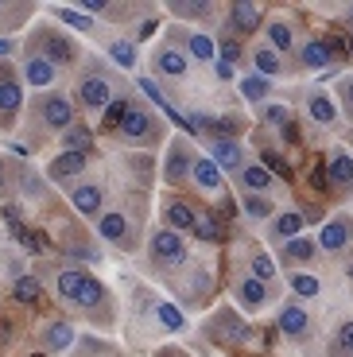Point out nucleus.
<instances>
[{"instance_id": "obj_21", "label": "nucleus", "mask_w": 353, "mask_h": 357, "mask_svg": "<svg viewBox=\"0 0 353 357\" xmlns=\"http://www.w3.org/2000/svg\"><path fill=\"white\" fill-rule=\"evenodd\" d=\"M256 24H260V8H256V4H248V0L230 4V31L248 36V31H256Z\"/></svg>"}, {"instance_id": "obj_14", "label": "nucleus", "mask_w": 353, "mask_h": 357, "mask_svg": "<svg viewBox=\"0 0 353 357\" xmlns=\"http://www.w3.org/2000/svg\"><path fill=\"white\" fill-rule=\"evenodd\" d=\"M20 105H24V86L12 74H0V121L8 125L12 116L20 113Z\"/></svg>"}, {"instance_id": "obj_17", "label": "nucleus", "mask_w": 353, "mask_h": 357, "mask_svg": "<svg viewBox=\"0 0 353 357\" xmlns=\"http://www.w3.org/2000/svg\"><path fill=\"white\" fill-rule=\"evenodd\" d=\"M163 218H167V229H175V233L186 237V233L195 229V222H198V210H190L183 198H171V202L163 206Z\"/></svg>"}, {"instance_id": "obj_30", "label": "nucleus", "mask_w": 353, "mask_h": 357, "mask_svg": "<svg viewBox=\"0 0 353 357\" xmlns=\"http://www.w3.org/2000/svg\"><path fill=\"white\" fill-rule=\"evenodd\" d=\"M299 229H303V214H295V210H287V214H280V218H272V225H268V233H272L276 241H292V237H299Z\"/></svg>"}, {"instance_id": "obj_55", "label": "nucleus", "mask_w": 353, "mask_h": 357, "mask_svg": "<svg viewBox=\"0 0 353 357\" xmlns=\"http://www.w3.org/2000/svg\"><path fill=\"white\" fill-rule=\"evenodd\" d=\"M0 31H4V8H0Z\"/></svg>"}, {"instance_id": "obj_27", "label": "nucleus", "mask_w": 353, "mask_h": 357, "mask_svg": "<svg viewBox=\"0 0 353 357\" xmlns=\"http://www.w3.org/2000/svg\"><path fill=\"white\" fill-rule=\"evenodd\" d=\"M136 86L144 89V98H148L151 105H156V109H163V113H167V121H175V125H186V128H190V121H186L183 113H175V109H171V101L163 98V89H159V86H156V82H151V78H140V82H136Z\"/></svg>"}, {"instance_id": "obj_48", "label": "nucleus", "mask_w": 353, "mask_h": 357, "mask_svg": "<svg viewBox=\"0 0 353 357\" xmlns=\"http://www.w3.org/2000/svg\"><path fill=\"white\" fill-rule=\"evenodd\" d=\"M124 109H128V98H121V93H117L113 101H109V109H105V125H121V116H124Z\"/></svg>"}, {"instance_id": "obj_45", "label": "nucleus", "mask_w": 353, "mask_h": 357, "mask_svg": "<svg viewBox=\"0 0 353 357\" xmlns=\"http://www.w3.org/2000/svg\"><path fill=\"white\" fill-rule=\"evenodd\" d=\"M16 299L20 303H36L39 299V280L36 276H20L16 280Z\"/></svg>"}, {"instance_id": "obj_47", "label": "nucleus", "mask_w": 353, "mask_h": 357, "mask_svg": "<svg viewBox=\"0 0 353 357\" xmlns=\"http://www.w3.org/2000/svg\"><path fill=\"white\" fill-rule=\"evenodd\" d=\"M218 54H221V63L225 66H233L241 59V43L237 39H218Z\"/></svg>"}, {"instance_id": "obj_28", "label": "nucleus", "mask_w": 353, "mask_h": 357, "mask_svg": "<svg viewBox=\"0 0 353 357\" xmlns=\"http://www.w3.org/2000/svg\"><path fill=\"white\" fill-rule=\"evenodd\" d=\"M213 334H218V338L225 334V342H248V338H253V331H248L233 311H225L221 319H213Z\"/></svg>"}, {"instance_id": "obj_19", "label": "nucleus", "mask_w": 353, "mask_h": 357, "mask_svg": "<svg viewBox=\"0 0 353 357\" xmlns=\"http://www.w3.org/2000/svg\"><path fill=\"white\" fill-rule=\"evenodd\" d=\"M353 183V155L345 148H334L326 163V187H350Z\"/></svg>"}, {"instance_id": "obj_56", "label": "nucleus", "mask_w": 353, "mask_h": 357, "mask_svg": "<svg viewBox=\"0 0 353 357\" xmlns=\"http://www.w3.org/2000/svg\"><path fill=\"white\" fill-rule=\"evenodd\" d=\"M350 54H353V36H350Z\"/></svg>"}, {"instance_id": "obj_51", "label": "nucleus", "mask_w": 353, "mask_h": 357, "mask_svg": "<svg viewBox=\"0 0 353 357\" xmlns=\"http://www.w3.org/2000/svg\"><path fill=\"white\" fill-rule=\"evenodd\" d=\"M338 89H342V101L353 109V74H350V78H342V86H338Z\"/></svg>"}, {"instance_id": "obj_18", "label": "nucleus", "mask_w": 353, "mask_h": 357, "mask_svg": "<svg viewBox=\"0 0 353 357\" xmlns=\"http://www.w3.org/2000/svg\"><path fill=\"white\" fill-rule=\"evenodd\" d=\"M190 178H195V187L206 190V195H221V187H225V175H221L218 167H213L210 160H195V167H190Z\"/></svg>"}, {"instance_id": "obj_53", "label": "nucleus", "mask_w": 353, "mask_h": 357, "mask_svg": "<svg viewBox=\"0 0 353 357\" xmlns=\"http://www.w3.org/2000/svg\"><path fill=\"white\" fill-rule=\"evenodd\" d=\"M218 66V78H233V66H225V63H213Z\"/></svg>"}, {"instance_id": "obj_1", "label": "nucleus", "mask_w": 353, "mask_h": 357, "mask_svg": "<svg viewBox=\"0 0 353 357\" xmlns=\"http://www.w3.org/2000/svg\"><path fill=\"white\" fill-rule=\"evenodd\" d=\"M31 54H39V59H47L51 66H70L74 59H78V47H74V39H66L59 31V27H39L36 36H31Z\"/></svg>"}, {"instance_id": "obj_16", "label": "nucleus", "mask_w": 353, "mask_h": 357, "mask_svg": "<svg viewBox=\"0 0 353 357\" xmlns=\"http://www.w3.org/2000/svg\"><path fill=\"white\" fill-rule=\"evenodd\" d=\"M303 66L307 70H326L330 63H334V54H338V47L330 43V39H310V43H303Z\"/></svg>"}, {"instance_id": "obj_43", "label": "nucleus", "mask_w": 353, "mask_h": 357, "mask_svg": "<svg viewBox=\"0 0 353 357\" xmlns=\"http://www.w3.org/2000/svg\"><path fill=\"white\" fill-rule=\"evenodd\" d=\"M248 276H253V280H260V284L276 280V264H272V257H264V252H256V257H253V264H248Z\"/></svg>"}, {"instance_id": "obj_31", "label": "nucleus", "mask_w": 353, "mask_h": 357, "mask_svg": "<svg viewBox=\"0 0 353 357\" xmlns=\"http://www.w3.org/2000/svg\"><path fill=\"white\" fill-rule=\"evenodd\" d=\"M105 51H109V59H113V66H121V70H133L136 59H140V54H136V43H133V39H113Z\"/></svg>"}, {"instance_id": "obj_33", "label": "nucleus", "mask_w": 353, "mask_h": 357, "mask_svg": "<svg viewBox=\"0 0 353 357\" xmlns=\"http://www.w3.org/2000/svg\"><path fill=\"white\" fill-rule=\"evenodd\" d=\"M315 252H318V245L310 241V237H292V241L283 245V257L287 260H295V264H307V260H315Z\"/></svg>"}, {"instance_id": "obj_44", "label": "nucleus", "mask_w": 353, "mask_h": 357, "mask_svg": "<svg viewBox=\"0 0 353 357\" xmlns=\"http://www.w3.org/2000/svg\"><path fill=\"white\" fill-rule=\"evenodd\" d=\"M195 233L202 237V241H218V237H221V222H218V214H198Z\"/></svg>"}, {"instance_id": "obj_41", "label": "nucleus", "mask_w": 353, "mask_h": 357, "mask_svg": "<svg viewBox=\"0 0 353 357\" xmlns=\"http://www.w3.org/2000/svg\"><path fill=\"white\" fill-rule=\"evenodd\" d=\"M264 121H268V125H276V128H283V136H287V140H295V132H292V113H287V105H268V109H264Z\"/></svg>"}, {"instance_id": "obj_54", "label": "nucleus", "mask_w": 353, "mask_h": 357, "mask_svg": "<svg viewBox=\"0 0 353 357\" xmlns=\"http://www.w3.org/2000/svg\"><path fill=\"white\" fill-rule=\"evenodd\" d=\"M0 187H4V163H0Z\"/></svg>"}, {"instance_id": "obj_35", "label": "nucleus", "mask_w": 353, "mask_h": 357, "mask_svg": "<svg viewBox=\"0 0 353 357\" xmlns=\"http://www.w3.org/2000/svg\"><path fill=\"white\" fill-rule=\"evenodd\" d=\"M237 89H241V98H245V101H253V105H256V101H264V98H268V89H272V82H268V78H260V74H248V78H241V82H237Z\"/></svg>"}, {"instance_id": "obj_9", "label": "nucleus", "mask_w": 353, "mask_h": 357, "mask_svg": "<svg viewBox=\"0 0 353 357\" xmlns=\"http://www.w3.org/2000/svg\"><path fill=\"white\" fill-rule=\"evenodd\" d=\"M206 160H210L221 175H225V171H241L245 167V148H241L233 136H221V140L210 144V155H206Z\"/></svg>"}, {"instance_id": "obj_58", "label": "nucleus", "mask_w": 353, "mask_h": 357, "mask_svg": "<svg viewBox=\"0 0 353 357\" xmlns=\"http://www.w3.org/2000/svg\"><path fill=\"white\" fill-rule=\"evenodd\" d=\"M350 16H353V8H350Z\"/></svg>"}, {"instance_id": "obj_8", "label": "nucleus", "mask_w": 353, "mask_h": 357, "mask_svg": "<svg viewBox=\"0 0 353 357\" xmlns=\"http://www.w3.org/2000/svg\"><path fill=\"white\" fill-rule=\"evenodd\" d=\"M20 74H24V86H31V89H51L59 82V66H51L47 59H39L31 51L20 59Z\"/></svg>"}, {"instance_id": "obj_49", "label": "nucleus", "mask_w": 353, "mask_h": 357, "mask_svg": "<svg viewBox=\"0 0 353 357\" xmlns=\"http://www.w3.org/2000/svg\"><path fill=\"white\" fill-rule=\"evenodd\" d=\"M156 31H159V20L156 16H144L140 24H136V39H140V43H144V39H151Z\"/></svg>"}, {"instance_id": "obj_40", "label": "nucleus", "mask_w": 353, "mask_h": 357, "mask_svg": "<svg viewBox=\"0 0 353 357\" xmlns=\"http://www.w3.org/2000/svg\"><path fill=\"white\" fill-rule=\"evenodd\" d=\"M156 314H159V322H163L167 331H183V326H186V314L179 311L175 303H167V299H159V303H156Z\"/></svg>"}, {"instance_id": "obj_52", "label": "nucleus", "mask_w": 353, "mask_h": 357, "mask_svg": "<svg viewBox=\"0 0 353 357\" xmlns=\"http://www.w3.org/2000/svg\"><path fill=\"white\" fill-rule=\"evenodd\" d=\"M12 51H16V43H12V39H0V59H8Z\"/></svg>"}, {"instance_id": "obj_59", "label": "nucleus", "mask_w": 353, "mask_h": 357, "mask_svg": "<svg viewBox=\"0 0 353 357\" xmlns=\"http://www.w3.org/2000/svg\"><path fill=\"white\" fill-rule=\"evenodd\" d=\"M350 272H353V268H350Z\"/></svg>"}, {"instance_id": "obj_24", "label": "nucleus", "mask_w": 353, "mask_h": 357, "mask_svg": "<svg viewBox=\"0 0 353 357\" xmlns=\"http://www.w3.org/2000/svg\"><path fill=\"white\" fill-rule=\"evenodd\" d=\"M264 36H268V51H276V54H287L295 47V27L287 20H272L264 27Z\"/></svg>"}, {"instance_id": "obj_22", "label": "nucleus", "mask_w": 353, "mask_h": 357, "mask_svg": "<svg viewBox=\"0 0 353 357\" xmlns=\"http://www.w3.org/2000/svg\"><path fill=\"white\" fill-rule=\"evenodd\" d=\"M82 280H86V272H78V268H62L59 276H54V291H59L62 303H74V307H78Z\"/></svg>"}, {"instance_id": "obj_39", "label": "nucleus", "mask_w": 353, "mask_h": 357, "mask_svg": "<svg viewBox=\"0 0 353 357\" xmlns=\"http://www.w3.org/2000/svg\"><path fill=\"white\" fill-rule=\"evenodd\" d=\"M167 12L171 16H179V20H206V16H213L218 12V4H167Z\"/></svg>"}, {"instance_id": "obj_5", "label": "nucleus", "mask_w": 353, "mask_h": 357, "mask_svg": "<svg viewBox=\"0 0 353 357\" xmlns=\"http://www.w3.org/2000/svg\"><path fill=\"white\" fill-rule=\"evenodd\" d=\"M39 121L51 132H66L74 125V101L62 98V93H43L39 98Z\"/></svg>"}, {"instance_id": "obj_2", "label": "nucleus", "mask_w": 353, "mask_h": 357, "mask_svg": "<svg viewBox=\"0 0 353 357\" xmlns=\"http://www.w3.org/2000/svg\"><path fill=\"white\" fill-rule=\"evenodd\" d=\"M113 98H117V86H113L109 74L89 70V74H82V78H78V105L86 109V113H105Z\"/></svg>"}, {"instance_id": "obj_38", "label": "nucleus", "mask_w": 353, "mask_h": 357, "mask_svg": "<svg viewBox=\"0 0 353 357\" xmlns=\"http://www.w3.org/2000/svg\"><path fill=\"white\" fill-rule=\"evenodd\" d=\"M105 299V287H101V280H93V276H86L82 280V295H78V307L82 311H93V307Z\"/></svg>"}, {"instance_id": "obj_10", "label": "nucleus", "mask_w": 353, "mask_h": 357, "mask_svg": "<svg viewBox=\"0 0 353 357\" xmlns=\"http://www.w3.org/2000/svg\"><path fill=\"white\" fill-rule=\"evenodd\" d=\"M70 206L78 210L82 218H101V206H105V190L98 187V183H78V187H70Z\"/></svg>"}, {"instance_id": "obj_32", "label": "nucleus", "mask_w": 353, "mask_h": 357, "mask_svg": "<svg viewBox=\"0 0 353 357\" xmlns=\"http://www.w3.org/2000/svg\"><path fill=\"white\" fill-rule=\"evenodd\" d=\"M89 140H93V128H86V125H78V121H74V125L62 132V152H82V155H86Z\"/></svg>"}, {"instance_id": "obj_57", "label": "nucleus", "mask_w": 353, "mask_h": 357, "mask_svg": "<svg viewBox=\"0 0 353 357\" xmlns=\"http://www.w3.org/2000/svg\"><path fill=\"white\" fill-rule=\"evenodd\" d=\"M163 357H179V354H163Z\"/></svg>"}, {"instance_id": "obj_6", "label": "nucleus", "mask_w": 353, "mask_h": 357, "mask_svg": "<svg viewBox=\"0 0 353 357\" xmlns=\"http://www.w3.org/2000/svg\"><path fill=\"white\" fill-rule=\"evenodd\" d=\"M98 237L117 249H133V225L124 218V210H101L98 218Z\"/></svg>"}, {"instance_id": "obj_37", "label": "nucleus", "mask_w": 353, "mask_h": 357, "mask_svg": "<svg viewBox=\"0 0 353 357\" xmlns=\"http://www.w3.org/2000/svg\"><path fill=\"white\" fill-rule=\"evenodd\" d=\"M287 287H292L299 299H315L318 291H322V284H318V276H310V272H292L287 276Z\"/></svg>"}, {"instance_id": "obj_29", "label": "nucleus", "mask_w": 353, "mask_h": 357, "mask_svg": "<svg viewBox=\"0 0 353 357\" xmlns=\"http://www.w3.org/2000/svg\"><path fill=\"white\" fill-rule=\"evenodd\" d=\"M43 346L51 349V354H62V349H70L74 346V326L70 322H51L43 334Z\"/></svg>"}, {"instance_id": "obj_3", "label": "nucleus", "mask_w": 353, "mask_h": 357, "mask_svg": "<svg viewBox=\"0 0 353 357\" xmlns=\"http://www.w3.org/2000/svg\"><path fill=\"white\" fill-rule=\"evenodd\" d=\"M156 132H159V116L151 113V109L128 101V109H124V116H121V125H117V136H121L124 144H148Z\"/></svg>"}, {"instance_id": "obj_7", "label": "nucleus", "mask_w": 353, "mask_h": 357, "mask_svg": "<svg viewBox=\"0 0 353 357\" xmlns=\"http://www.w3.org/2000/svg\"><path fill=\"white\" fill-rule=\"evenodd\" d=\"M190 167H195V152H190V144L175 140L167 148V160H163V183H167V187H179V183L190 175Z\"/></svg>"}, {"instance_id": "obj_42", "label": "nucleus", "mask_w": 353, "mask_h": 357, "mask_svg": "<svg viewBox=\"0 0 353 357\" xmlns=\"http://www.w3.org/2000/svg\"><path fill=\"white\" fill-rule=\"evenodd\" d=\"M241 206H245V214H248V218H256V222L272 218V202H268L264 195H245V198H241Z\"/></svg>"}, {"instance_id": "obj_4", "label": "nucleus", "mask_w": 353, "mask_h": 357, "mask_svg": "<svg viewBox=\"0 0 353 357\" xmlns=\"http://www.w3.org/2000/svg\"><path fill=\"white\" fill-rule=\"evenodd\" d=\"M148 252H151V260L156 264H183L186 257H190V245H186V237L183 233H175V229H156L148 237Z\"/></svg>"}, {"instance_id": "obj_15", "label": "nucleus", "mask_w": 353, "mask_h": 357, "mask_svg": "<svg viewBox=\"0 0 353 357\" xmlns=\"http://www.w3.org/2000/svg\"><path fill=\"white\" fill-rule=\"evenodd\" d=\"M86 163L89 160L82 152H59L51 163H47V175H51L54 183H62V178H78L82 171H86Z\"/></svg>"}, {"instance_id": "obj_12", "label": "nucleus", "mask_w": 353, "mask_h": 357, "mask_svg": "<svg viewBox=\"0 0 353 357\" xmlns=\"http://www.w3.org/2000/svg\"><path fill=\"white\" fill-rule=\"evenodd\" d=\"M276 326H280V334H287V338H303V334L310 331V314H307V307H299V303H280Z\"/></svg>"}, {"instance_id": "obj_20", "label": "nucleus", "mask_w": 353, "mask_h": 357, "mask_svg": "<svg viewBox=\"0 0 353 357\" xmlns=\"http://www.w3.org/2000/svg\"><path fill=\"white\" fill-rule=\"evenodd\" d=\"M183 51L190 63H218V43L210 36H202V31H190L183 39Z\"/></svg>"}, {"instance_id": "obj_36", "label": "nucleus", "mask_w": 353, "mask_h": 357, "mask_svg": "<svg viewBox=\"0 0 353 357\" xmlns=\"http://www.w3.org/2000/svg\"><path fill=\"white\" fill-rule=\"evenodd\" d=\"M51 12H54V20H62L66 27H74L78 36H89V31H98V24H93L89 16H82L78 8H51Z\"/></svg>"}, {"instance_id": "obj_34", "label": "nucleus", "mask_w": 353, "mask_h": 357, "mask_svg": "<svg viewBox=\"0 0 353 357\" xmlns=\"http://www.w3.org/2000/svg\"><path fill=\"white\" fill-rule=\"evenodd\" d=\"M253 66H256V74H260V78H276V74L283 70L280 54L268 51V47H256V51H253Z\"/></svg>"}, {"instance_id": "obj_46", "label": "nucleus", "mask_w": 353, "mask_h": 357, "mask_svg": "<svg viewBox=\"0 0 353 357\" xmlns=\"http://www.w3.org/2000/svg\"><path fill=\"white\" fill-rule=\"evenodd\" d=\"M353 354V319L342 322V331H338V346H334V357H350Z\"/></svg>"}, {"instance_id": "obj_13", "label": "nucleus", "mask_w": 353, "mask_h": 357, "mask_svg": "<svg viewBox=\"0 0 353 357\" xmlns=\"http://www.w3.org/2000/svg\"><path fill=\"white\" fill-rule=\"evenodd\" d=\"M233 295H237V303L245 307V311H260V307H268V284H260V280H253V276H245V280H237V287H233Z\"/></svg>"}, {"instance_id": "obj_23", "label": "nucleus", "mask_w": 353, "mask_h": 357, "mask_svg": "<svg viewBox=\"0 0 353 357\" xmlns=\"http://www.w3.org/2000/svg\"><path fill=\"white\" fill-rule=\"evenodd\" d=\"M350 222H326L322 225V233H318V249H326V252H342L345 245H350Z\"/></svg>"}, {"instance_id": "obj_50", "label": "nucleus", "mask_w": 353, "mask_h": 357, "mask_svg": "<svg viewBox=\"0 0 353 357\" xmlns=\"http://www.w3.org/2000/svg\"><path fill=\"white\" fill-rule=\"evenodd\" d=\"M264 167H268V171H280L283 178L292 175V171H287V163L280 160V152H264Z\"/></svg>"}, {"instance_id": "obj_26", "label": "nucleus", "mask_w": 353, "mask_h": 357, "mask_svg": "<svg viewBox=\"0 0 353 357\" xmlns=\"http://www.w3.org/2000/svg\"><path fill=\"white\" fill-rule=\"evenodd\" d=\"M241 187H245V195H264V190H272V171L248 163V167H241Z\"/></svg>"}, {"instance_id": "obj_11", "label": "nucleus", "mask_w": 353, "mask_h": 357, "mask_svg": "<svg viewBox=\"0 0 353 357\" xmlns=\"http://www.w3.org/2000/svg\"><path fill=\"white\" fill-rule=\"evenodd\" d=\"M186 70H190V59H186L183 47L159 43V51H156V74H163V78H186Z\"/></svg>"}, {"instance_id": "obj_25", "label": "nucleus", "mask_w": 353, "mask_h": 357, "mask_svg": "<svg viewBox=\"0 0 353 357\" xmlns=\"http://www.w3.org/2000/svg\"><path fill=\"white\" fill-rule=\"evenodd\" d=\"M307 116L315 121V125H334V121H338V105L322 93V89H315V93L307 98Z\"/></svg>"}]
</instances>
